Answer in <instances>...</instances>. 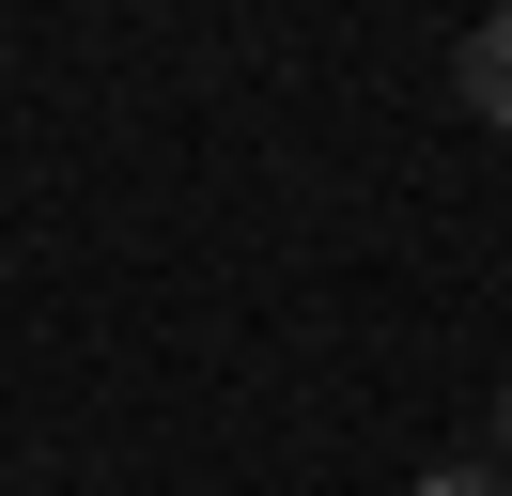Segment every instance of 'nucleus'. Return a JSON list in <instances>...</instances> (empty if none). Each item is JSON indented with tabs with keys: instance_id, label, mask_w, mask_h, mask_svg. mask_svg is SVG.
Instances as JSON below:
<instances>
[{
	"instance_id": "f257e3e1",
	"label": "nucleus",
	"mask_w": 512,
	"mask_h": 496,
	"mask_svg": "<svg viewBox=\"0 0 512 496\" xmlns=\"http://www.w3.org/2000/svg\"><path fill=\"white\" fill-rule=\"evenodd\" d=\"M466 109H481V124H512V16H481V31H466Z\"/></svg>"
},
{
	"instance_id": "7ed1b4c3",
	"label": "nucleus",
	"mask_w": 512,
	"mask_h": 496,
	"mask_svg": "<svg viewBox=\"0 0 512 496\" xmlns=\"http://www.w3.org/2000/svg\"><path fill=\"white\" fill-rule=\"evenodd\" d=\"M497 481H512V403H497Z\"/></svg>"
},
{
	"instance_id": "f03ea898",
	"label": "nucleus",
	"mask_w": 512,
	"mask_h": 496,
	"mask_svg": "<svg viewBox=\"0 0 512 496\" xmlns=\"http://www.w3.org/2000/svg\"><path fill=\"white\" fill-rule=\"evenodd\" d=\"M419 496H512V481H497V465H435Z\"/></svg>"
}]
</instances>
